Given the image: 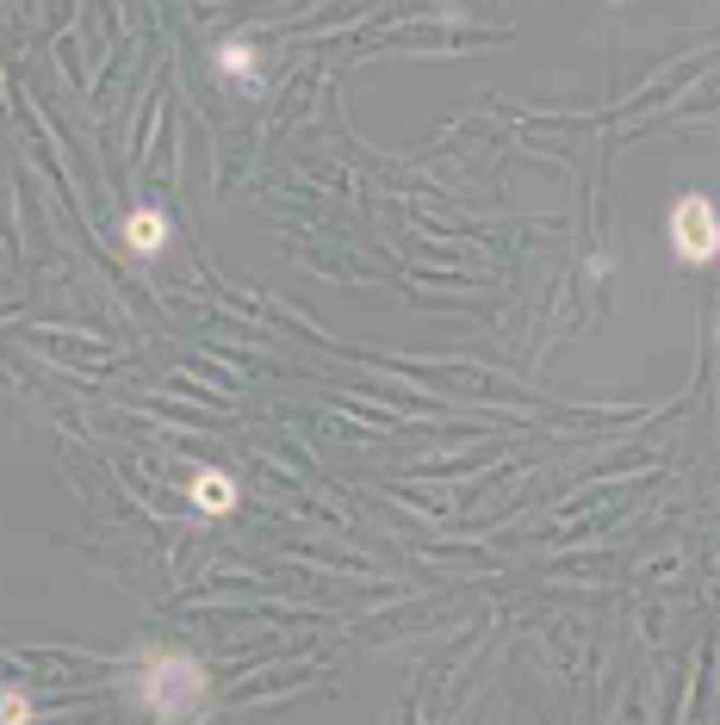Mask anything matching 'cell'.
<instances>
[{"label":"cell","instance_id":"5","mask_svg":"<svg viewBox=\"0 0 720 725\" xmlns=\"http://www.w3.org/2000/svg\"><path fill=\"white\" fill-rule=\"evenodd\" d=\"M217 69L231 81H243V87H255V50L249 44H224V50H217Z\"/></svg>","mask_w":720,"mask_h":725},{"label":"cell","instance_id":"4","mask_svg":"<svg viewBox=\"0 0 720 725\" xmlns=\"http://www.w3.org/2000/svg\"><path fill=\"white\" fill-rule=\"evenodd\" d=\"M193 502L205 509V515H224V509H236V484L224 472H199L193 477Z\"/></svg>","mask_w":720,"mask_h":725},{"label":"cell","instance_id":"1","mask_svg":"<svg viewBox=\"0 0 720 725\" xmlns=\"http://www.w3.org/2000/svg\"><path fill=\"white\" fill-rule=\"evenodd\" d=\"M205 669L187 651H150L137 664V706H150L156 720H193L205 713Z\"/></svg>","mask_w":720,"mask_h":725},{"label":"cell","instance_id":"3","mask_svg":"<svg viewBox=\"0 0 720 725\" xmlns=\"http://www.w3.org/2000/svg\"><path fill=\"white\" fill-rule=\"evenodd\" d=\"M125 242H131L137 254H162V242H168L162 211H131V217H125Z\"/></svg>","mask_w":720,"mask_h":725},{"label":"cell","instance_id":"2","mask_svg":"<svg viewBox=\"0 0 720 725\" xmlns=\"http://www.w3.org/2000/svg\"><path fill=\"white\" fill-rule=\"evenodd\" d=\"M671 242H677L683 261H715L720 254V217L701 192H689V199L671 211Z\"/></svg>","mask_w":720,"mask_h":725}]
</instances>
